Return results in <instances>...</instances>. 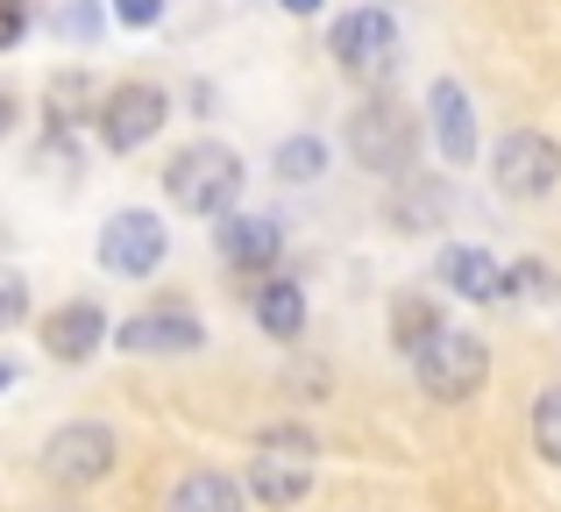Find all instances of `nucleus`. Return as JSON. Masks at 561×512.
<instances>
[{
  "instance_id": "2eb2a0df",
  "label": "nucleus",
  "mask_w": 561,
  "mask_h": 512,
  "mask_svg": "<svg viewBox=\"0 0 561 512\" xmlns=\"http://www.w3.org/2000/svg\"><path fill=\"white\" fill-rule=\"evenodd\" d=\"M249 314H256V328L271 334V342H299L306 334V285L299 277H256L249 285Z\"/></svg>"
},
{
  "instance_id": "412c9836",
  "label": "nucleus",
  "mask_w": 561,
  "mask_h": 512,
  "mask_svg": "<svg viewBox=\"0 0 561 512\" xmlns=\"http://www.w3.org/2000/svg\"><path fill=\"white\" fill-rule=\"evenodd\" d=\"M256 456L313 463V456H320V442H313V428H299V420H277V428H256Z\"/></svg>"
},
{
  "instance_id": "6ab92c4d",
  "label": "nucleus",
  "mask_w": 561,
  "mask_h": 512,
  "mask_svg": "<svg viewBox=\"0 0 561 512\" xmlns=\"http://www.w3.org/2000/svg\"><path fill=\"white\" fill-rule=\"evenodd\" d=\"M271 171L285 185H313L320 171H328V143H320V136H285V143H277V157H271Z\"/></svg>"
},
{
  "instance_id": "39448f33",
  "label": "nucleus",
  "mask_w": 561,
  "mask_h": 512,
  "mask_svg": "<svg viewBox=\"0 0 561 512\" xmlns=\"http://www.w3.org/2000/svg\"><path fill=\"white\" fill-rule=\"evenodd\" d=\"M398 57H405V36H398V22L383 8H348L342 22H334V65H342L348 79H363L370 93H383Z\"/></svg>"
},
{
  "instance_id": "4468645a",
  "label": "nucleus",
  "mask_w": 561,
  "mask_h": 512,
  "mask_svg": "<svg viewBox=\"0 0 561 512\" xmlns=\"http://www.w3.org/2000/svg\"><path fill=\"white\" fill-rule=\"evenodd\" d=\"M383 221H391V236H434L440 221H448V185L440 179H398L391 200H383Z\"/></svg>"
},
{
  "instance_id": "20e7f679",
  "label": "nucleus",
  "mask_w": 561,
  "mask_h": 512,
  "mask_svg": "<svg viewBox=\"0 0 561 512\" xmlns=\"http://www.w3.org/2000/svg\"><path fill=\"white\" fill-rule=\"evenodd\" d=\"M114 463H122V434H114L107 420H65V428H50V442H43V477L65 485V491L107 485Z\"/></svg>"
},
{
  "instance_id": "cd10ccee",
  "label": "nucleus",
  "mask_w": 561,
  "mask_h": 512,
  "mask_svg": "<svg viewBox=\"0 0 561 512\" xmlns=\"http://www.w3.org/2000/svg\"><path fill=\"white\" fill-rule=\"evenodd\" d=\"M285 14H320V0H277Z\"/></svg>"
},
{
  "instance_id": "4be33fe9",
  "label": "nucleus",
  "mask_w": 561,
  "mask_h": 512,
  "mask_svg": "<svg viewBox=\"0 0 561 512\" xmlns=\"http://www.w3.org/2000/svg\"><path fill=\"white\" fill-rule=\"evenodd\" d=\"M519 292H526V299H561V271L540 263V257H519L505 271V299H519Z\"/></svg>"
},
{
  "instance_id": "aec40b11",
  "label": "nucleus",
  "mask_w": 561,
  "mask_h": 512,
  "mask_svg": "<svg viewBox=\"0 0 561 512\" xmlns=\"http://www.w3.org/2000/svg\"><path fill=\"white\" fill-rule=\"evenodd\" d=\"M93 114H100L93 79H85V71H65V79L50 86V122L65 128V122H93Z\"/></svg>"
},
{
  "instance_id": "b1692460",
  "label": "nucleus",
  "mask_w": 561,
  "mask_h": 512,
  "mask_svg": "<svg viewBox=\"0 0 561 512\" xmlns=\"http://www.w3.org/2000/svg\"><path fill=\"white\" fill-rule=\"evenodd\" d=\"M107 8H114L122 29H157L164 22V0H107Z\"/></svg>"
},
{
  "instance_id": "f3484780",
  "label": "nucleus",
  "mask_w": 561,
  "mask_h": 512,
  "mask_svg": "<svg viewBox=\"0 0 561 512\" xmlns=\"http://www.w3.org/2000/svg\"><path fill=\"white\" fill-rule=\"evenodd\" d=\"M164 512H249V491L228 470H185L164 491Z\"/></svg>"
},
{
  "instance_id": "5701e85b",
  "label": "nucleus",
  "mask_w": 561,
  "mask_h": 512,
  "mask_svg": "<svg viewBox=\"0 0 561 512\" xmlns=\"http://www.w3.org/2000/svg\"><path fill=\"white\" fill-rule=\"evenodd\" d=\"M534 448H540V463L561 470V385H540V399H534Z\"/></svg>"
},
{
  "instance_id": "1a4fd4ad",
  "label": "nucleus",
  "mask_w": 561,
  "mask_h": 512,
  "mask_svg": "<svg viewBox=\"0 0 561 512\" xmlns=\"http://www.w3.org/2000/svg\"><path fill=\"white\" fill-rule=\"evenodd\" d=\"M114 349L122 356H192V349H206V320L192 306H150L114 328Z\"/></svg>"
},
{
  "instance_id": "c85d7f7f",
  "label": "nucleus",
  "mask_w": 561,
  "mask_h": 512,
  "mask_svg": "<svg viewBox=\"0 0 561 512\" xmlns=\"http://www.w3.org/2000/svg\"><path fill=\"white\" fill-rule=\"evenodd\" d=\"M14 385V363H0V391H8Z\"/></svg>"
},
{
  "instance_id": "a878e982",
  "label": "nucleus",
  "mask_w": 561,
  "mask_h": 512,
  "mask_svg": "<svg viewBox=\"0 0 561 512\" xmlns=\"http://www.w3.org/2000/svg\"><path fill=\"white\" fill-rule=\"evenodd\" d=\"M14 320H28V285L22 277H0V328H14Z\"/></svg>"
},
{
  "instance_id": "393cba45",
  "label": "nucleus",
  "mask_w": 561,
  "mask_h": 512,
  "mask_svg": "<svg viewBox=\"0 0 561 512\" xmlns=\"http://www.w3.org/2000/svg\"><path fill=\"white\" fill-rule=\"evenodd\" d=\"M28 22H36V14H28V0H0V50H14V43L28 36Z\"/></svg>"
},
{
  "instance_id": "a211bd4d",
  "label": "nucleus",
  "mask_w": 561,
  "mask_h": 512,
  "mask_svg": "<svg viewBox=\"0 0 561 512\" xmlns=\"http://www.w3.org/2000/svg\"><path fill=\"white\" fill-rule=\"evenodd\" d=\"M440 334H448V320H440V306L426 299V292H398V299H391V342H398V356H420V349H434Z\"/></svg>"
},
{
  "instance_id": "f03ea898",
  "label": "nucleus",
  "mask_w": 561,
  "mask_h": 512,
  "mask_svg": "<svg viewBox=\"0 0 561 512\" xmlns=\"http://www.w3.org/2000/svg\"><path fill=\"white\" fill-rule=\"evenodd\" d=\"M234 193H242V157L228 143H185L164 164V200L179 214H234Z\"/></svg>"
},
{
  "instance_id": "9b49d317",
  "label": "nucleus",
  "mask_w": 561,
  "mask_h": 512,
  "mask_svg": "<svg viewBox=\"0 0 561 512\" xmlns=\"http://www.w3.org/2000/svg\"><path fill=\"white\" fill-rule=\"evenodd\" d=\"M107 342H114V320H107L100 299H71L43 320V356L50 363H93Z\"/></svg>"
},
{
  "instance_id": "dca6fc26",
  "label": "nucleus",
  "mask_w": 561,
  "mask_h": 512,
  "mask_svg": "<svg viewBox=\"0 0 561 512\" xmlns=\"http://www.w3.org/2000/svg\"><path fill=\"white\" fill-rule=\"evenodd\" d=\"M242 491L256 505H271V512H291L313 491V463H291V456H256L249 463V477H242Z\"/></svg>"
},
{
  "instance_id": "f8f14e48",
  "label": "nucleus",
  "mask_w": 561,
  "mask_h": 512,
  "mask_svg": "<svg viewBox=\"0 0 561 512\" xmlns=\"http://www.w3.org/2000/svg\"><path fill=\"white\" fill-rule=\"evenodd\" d=\"M426 122H434V150L448 157L455 171L477 157V107H469L462 79H434V93H426Z\"/></svg>"
},
{
  "instance_id": "ddd939ff",
  "label": "nucleus",
  "mask_w": 561,
  "mask_h": 512,
  "mask_svg": "<svg viewBox=\"0 0 561 512\" xmlns=\"http://www.w3.org/2000/svg\"><path fill=\"white\" fill-rule=\"evenodd\" d=\"M434 285H448L455 299H469V306L505 299V271H497V257L477 250V242H448V250L434 257Z\"/></svg>"
},
{
  "instance_id": "9d476101",
  "label": "nucleus",
  "mask_w": 561,
  "mask_h": 512,
  "mask_svg": "<svg viewBox=\"0 0 561 512\" xmlns=\"http://www.w3.org/2000/svg\"><path fill=\"white\" fill-rule=\"evenodd\" d=\"M214 250H220V263H228V271H242V277H271V271H277V257H285V228H277L271 214H220Z\"/></svg>"
},
{
  "instance_id": "bb28decb",
  "label": "nucleus",
  "mask_w": 561,
  "mask_h": 512,
  "mask_svg": "<svg viewBox=\"0 0 561 512\" xmlns=\"http://www.w3.org/2000/svg\"><path fill=\"white\" fill-rule=\"evenodd\" d=\"M14 114H22V107H14V100H8V93H0V143H8V128H14Z\"/></svg>"
},
{
  "instance_id": "7ed1b4c3",
  "label": "nucleus",
  "mask_w": 561,
  "mask_h": 512,
  "mask_svg": "<svg viewBox=\"0 0 561 512\" xmlns=\"http://www.w3.org/2000/svg\"><path fill=\"white\" fill-rule=\"evenodd\" d=\"M412 385H420L434 406H462V399H477V391L491 385V342H483V334L448 328L434 349H420V356H412Z\"/></svg>"
},
{
  "instance_id": "423d86ee",
  "label": "nucleus",
  "mask_w": 561,
  "mask_h": 512,
  "mask_svg": "<svg viewBox=\"0 0 561 512\" xmlns=\"http://www.w3.org/2000/svg\"><path fill=\"white\" fill-rule=\"evenodd\" d=\"M164 122H171V93H164L157 79H122V86H107V93H100V114H93L100 143H107L114 157H128V150H142L150 136H164Z\"/></svg>"
},
{
  "instance_id": "6e6552de",
  "label": "nucleus",
  "mask_w": 561,
  "mask_h": 512,
  "mask_svg": "<svg viewBox=\"0 0 561 512\" xmlns=\"http://www.w3.org/2000/svg\"><path fill=\"white\" fill-rule=\"evenodd\" d=\"M164 257H171V228L150 207H122L100 228V271L107 277H157Z\"/></svg>"
},
{
  "instance_id": "0eeeda50",
  "label": "nucleus",
  "mask_w": 561,
  "mask_h": 512,
  "mask_svg": "<svg viewBox=\"0 0 561 512\" xmlns=\"http://www.w3.org/2000/svg\"><path fill=\"white\" fill-rule=\"evenodd\" d=\"M491 185L505 200H548L554 185H561V143L540 136V128H512V136H497Z\"/></svg>"
},
{
  "instance_id": "f257e3e1",
  "label": "nucleus",
  "mask_w": 561,
  "mask_h": 512,
  "mask_svg": "<svg viewBox=\"0 0 561 512\" xmlns=\"http://www.w3.org/2000/svg\"><path fill=\"white\" fill-rule=\"evenodd\" d=\"M348 157H356L370 179L398 185L412 179V157H420V114L391 93H370L363 107H348Z\"/></svg>"
}]
</instances>
